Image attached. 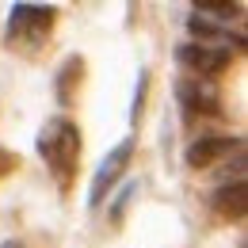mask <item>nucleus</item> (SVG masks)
<instances>
[{
	"label": "nucleus",
	"mask_w": 248,
	"mask_h": 248,
	"mask_svg": "<svg viewBox=\"0 0 248 248\" xmlns=\"http://www.w3.org/2000/svg\"><path fill=\"white\" fill-rule=\"evenodd\" d=\"M233 149H237V138H199V141L187 145L184 160L191 168H210V164H217L221 156H229Z\"/></svg>",
	"instance_id": "nucleus-6"
},
{
	"label": "nucleus",
	"mask_w": 248,
	"mask_h": 248,
	"mask_svg": "<svg viewBox=\"0 0 248 248\" xmlns=\"http://www.w3.org/2000/svg\"><path fill=\"white\" fill-rule=\"evenodd\" d=\"M176 99L184 103V111H191V115H221V99H217L210 80H199V77L180 80L176 84Z\"/></svg>",
	"instance_id": "nucleus-5"
},
{
	"label": "nucleus",
	"mask_w": 248,
	"mask_h": 248,
	"mask_svg": "<svg viewBox=\"0 0 248 248\" xmlns=\"http://www.w3.org/2000/svg\"><path fill=\"white\" fill-rule=\"evenodd\" d=\"M245 202H248L245 180H233V184H225V187L214 191V210L225 214V217H245Z\"/></svg>",
	"instance_id": "nucleus-7"
},
{
	"label": "nucleus",
	"mask_w": 248,
	"mask_h": 248,
	"mask_svg": "<svg viewBox=\"0 0 248 248\" xmlns=\"http://www.w3.org/2000/svg\"><path fill=\"white\" fill-rule=\"evenodd\" d=\"M134 195H138V184H126L123 191H119V199H115V206H111V217H115V221L123 217V210L130 206V199H134Z\"/></svg>",
	"instance_id": "nucleus-12"
},
{
	"label": "nucleus",
	"mask_w": 248,
	"mask_h": 248,
	"mask_svg": "<svg viewBox=\"0 0 248 248\" xmlns=\"http://www.w3.org/2000/svg\"><path fill=\"white\" fill-rule=\"evenodd\" d=\"M19 168V156L8 153V149H0V176H8V172H16Z\"/></svg>",
	"instance_id": "nucleus-13"
},
{
	"label": "nucleus",
	"mask_w": 248,
	"mask_h": 248,
	"mask_svg": "<svg viewBox=\"0 0 248 248\" xmlns=\"http://www.w3.org/2000/svg\"><path fill=\"white\" fill-rule=\"evenodd\" d=\"M130 156H134V141L126 138L119 141L111 153L103 156V164H99V172L92 176V191H88V206H103V199H107V191L123 180L126 164H130Z\"/></svg>",
	"instance_id": "nucleus-2"
},
{
	"label": "nucleus",
	"mask_w": 248,
	"mask_h": 248,
	"mask_svg": "<svg viewBox=\"0 0 248 248\" xmlns=\"http://www.w3.org/2000/svg\"><path fill=\"white\" fill-rule=\"evenodd\" d=\"M38 156L50 164V172L58 180H69L77 160H80V130L69 123L65 115H54L50 123L38 130Z\"/></svg>",
	"instance_id": "nucleus-1"
},
{
	"label": "nucleus",
	"mask_w": 248,
	"mask_h": 248,
	"mask_svg": "<svg viewBox=\"0 0 248 248\" xmlns=\"http://www.w3.org/2000/svg\"><path fill=\"white\" fill-rule=\"evenodd\" d=\"M0 248H23V245H19V241H4Z\"/></svg>",
	"instance_id": "nucleus-14"
},
{
	"label": "nucleus",
	"mask_w": 248,
	"mask_h": 248,
	"mask_svg": "<svg viewBox=\"0 0 248 248\" xmlns=\"http://www.w3.org/2000/svg\"><path fill=\"white\" fill-rule=\"evenodd\" d=\"M145 92H149V73L141 69V73H138V88H134V111H130V119H134V123L141 119V107H145Z\"/></svg>",
	"instance_id": "nucleus-11"
},
{
	"label": "nucleus",
	"mask_w": 248,
	"mask_h": 248,
	"mask_svg": "<svg viewBox=\"0 0 248 248\" xmlns=\"http://www.w3.org/2000/svg\"><path fill=\"white\" fill-rule=\"evenodd\" d=\"M176 58H180L187 69H195L199 77H217V73L229 69V50L206 46V42H187V46L176 50Z\"/></svg>",
	"instance_id": "nucleus-4"
},
{
	"label": "nucleus",
	"mask_w": 248,
	"mask_h": 248,
	"mask_svg": "<svg viewBox=\"0 0 248 248\" xmlns=\"http://www.w3.org/2000/svg\"><path fill=\"white\" fill-rule=\"evenodd\" d=\"M54 27V8H38V4H16L12 19H8V42L31 34V42H42V34Z\"/></svg>",
	"instance_id": "nucleus-3"
},
{
	"label": "nucleus",
	"mask_w": 248,
	"mask_h": 248,
	"mask_svg": "<svg viewBox=\"0 0 248 248\" xmlns=\"http://www.w3.org/2000/svg\"><path fill=\"white\" fill-rule=\"evenodd\" d=\"M80 77H84V62H80V58H65L62 73H58V103H62V107L73 103V88L80 84Z\"/></svg>",
	"instance_id": "nucleus-8"
},
{
	"label": "nucleus",
	"mask_w": 248,
	"mask_h": 248,
	"mask_svg": "<svg viewBox=\"0 0 248 248\" xmlns=\"http://www.w3.org/2000/svg\"><path fill=\"white\" fill-rule=\"evenodd\" d=\"M195 16L202 19V16H221V19H233V16H241V4H199L195 8Z\"/></svg>",
	"instance_id": "nucleus-10"
},
{
	"label": "nucleus",
	"mask_w": 248,
	"mask_h": 248,
	"mask_svg": "<svg viewBox=\"0 0 248 248\" xmlns=\"http://www.w3.org/2000/svg\"><path fill=\"white\" fill-rule=\"evenodd\" d=\"M187 27H191V34H195V38H202V42H206V38H229V34L221 31L217 23H210V19H199V16H195V19H187Z\"/></svg>",
	"instance_id": "nucleus-9"
}]
</instances>
